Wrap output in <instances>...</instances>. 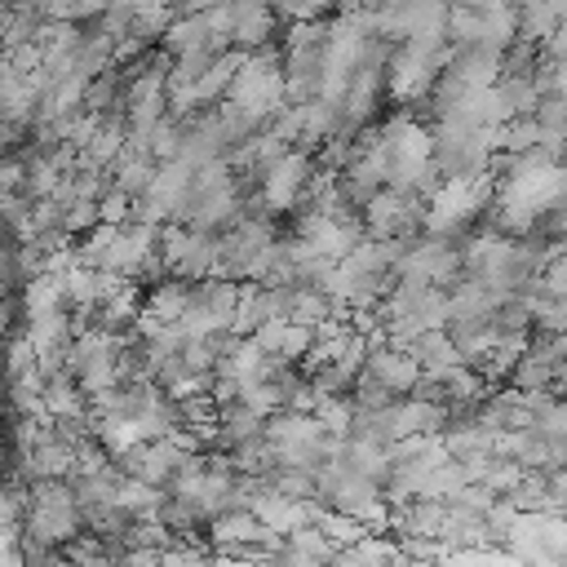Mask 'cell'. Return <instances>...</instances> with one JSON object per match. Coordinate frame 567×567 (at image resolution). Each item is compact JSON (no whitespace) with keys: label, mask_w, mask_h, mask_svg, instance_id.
Returning <instances> with one entry per match:
<instances>
[{"label":"cell","mask_w":567,"mask_h":567,"mask_svg":"<svg viewBox=\"0 0 567 567\" xmlns=\"http://www.w3.org/2000/svg\"><path fill=\"white\" fill-rule=\"evenodd\" d=\"M363 372H372L394 399H399V394H412L416 381L425 377L421 363H416V359L408 354V346H399V341H390V346H368V354H363Z\"/></svg>","instance_id":"4"},{"label":"cell","mask_w":567,"mask_h":567,"mask_svg":"<svg viewBox=\"0 0 567 567\" xmlns=\"http://www.w3.org/2000/svg\"><path fill=\"white\" fill-rule=\"evenodd\" d=\"M421 221H425V199L399 186H381L359 204V226L363 235L377 239H412L421 235Z\"/></svg>","instance_id":"1"},{"label":"cell","mask_w":567,"mask_h":567,"mask_svg":"<svg viewBox=\"0 0 567 567\" xmlns=\"http://www.w3.org/2000/svg\"><path fill=\"white\" fill-rule=\"evenodd\" d=\"M159 266L168 275L204 279L217 270V235L186 226V221H164L159 226Z\"/></svg>","instance_id":"2"},{"label":"cell","mask_w":567,"mask_h":567,"mask_svg":"<svg viewBox=\"0 0 567 567\" xmlns=\"http://www.w3.org/2000/svg\"><path fill=\"white\" fill-rule=\"evenodd\" d=\"M230 9V49H261V44H275V31H279V13L270 0H226Z\"/></svg>","instance_id":"3"}]
</instances>
